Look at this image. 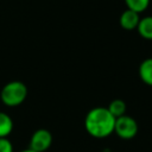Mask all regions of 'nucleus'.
I'll return each mask as SVG.
<instances>
[{"instance_id":"obj_3","label":"nucleus","mask_w":152,"mask_h":152,"mask_svg":"<svg viewBox=\"0 0 152 152\" xmlns=\"http://www.w3.org/2000/svg\"><path fill=\"white\" fill-rule=\"evenodd\" d=\"M114 133L121 139H132L138 133V122L127 114L116 118L114 124Z\"/></svg>"},{"instance_id":"obj_7","label":"nucleus","mask_w":152,"mask_h":152,"mask_svg":"<svg viewBox=\"0 0 152 152\" xmlns=\"http://www.w3.org/2000/svg\"><path fill=\"white\" fill-rule=\"evenodd\" d=\"M137 28H138L139 34L142 38L152 40V17L151 15L140 18Z\"/></svg>"},{"instance_id":"obj_5","label":"nucleus","mask_w":152,"mask_h":152,"mask_svg":"<svg viewBox=\"0 0 152 152\" xmlns=\"http://www.w3.org/2000/svg\"><path fill=\"white\" fill-rule=\"evenodd\" d=\"M139 20H140V17H139V13L134 12V11H131V10H126L122 12V14L120 15V25L122 28L125 30H134L137 28L138 24H139Z\"/></svg>"},{"instance_id":"obj_1","label":"nucleus","mask_w":152,"mask_h":152,"mask_svg":"<svg viewBox=\"0 0 152 152\" xmlns=\"http://www.w3.org/2000/svg\"><path fill=\"white\" fill-rule=\"evenodd\" d=\"M115 118L107 107H95L90 109L84 119V127L89 135L102 139L114 132Z\"/></svg>"},{"instance_id":"obj_6","label":"nucleus","mask_w":152,"mask_h":152,"mask_svg":"<svg viewBox=\"0 0 152 152\" xmlns=\"http://www.w3.org/2000/svg\"><path fill=\"white\" fill-rule=\"evenodd\" d=\"M139 76L145 84L152 86V57L146 58L140 63Z\"/></svg>"},{"instance_id":"obj_9","label":"nucleus","mask_w":152,"mask_h":152,"mask_svg":"<svg viewBox=\"0 0 152 152\" xmlns=\"http://www.w3.org/2000/svg\"><path fill=\"white\" fill-rule=\"evenodd\" d=\"M107 109H108V110L110 112V114L116 119V118H120V116H122V115L126 114L127 107H126V103H125L124 100H121V99H115V100H113V101L108 104Z\"/></svg>"},{"instance_id":"obj_8","label":"nucleus","mask_w":152,"mask_h":152,"mask_svg":"<svg viewBox=\"0 0 152 152\" xmlns=\"http://www.w3.org/2000/svg\"><path fill=\"white\" fill-rule=\"evenodd\" d=\"M13 129V120L12 118L4 113L0 112V138H7Z\"/></svg>"},{"instance_id":"obj_2","label":"nucleus","mask_w":152,"mask_h":152,"mask_svg":"<svg viewBox=\"0 0 152 152\" xmlns=\"http://www.w3.org/2000/svg\"><path fill=\"white\" fill-rule=\"evenodd\" d=\"M27 96V88L25 83L20 81H11L6 83L1 91L0 99L4 104L7 107H17L21 104Z\"/></svg>"},{"instance_id":"obj_10","label":"nucleus","mask_w":152,"mask_h":152,"mask_svg":"<svg viewBox=\"0 0 152 152\" xmlns=\"http://www.w3.org/2000/svg\"><path fill=\"white\" fill-rule=\"evenodd\" d=\"M125 4L128 10L134 11L137 13H141L148 7L150 0H125Z\"/></svg>"},{"instance_id":"obj_4","label":"nucleus","mask_w":152,"mask_h":152,"mask_svg":"<svg viewBox=\"0 0 152 152\" xmlns=\"http://www.w3.org/2000/svg\"><path fill=\"white\" fill-rule=\"evenodd\" d=\"M52 144V134L45 128H39L33 132L30 139L28 148L34 152H45Z\"/></svg>"},{"instance_id":"obj_12","label":"nucleus","mask_w":152,"mask_h":152,"mask_svg":"<svg viewBox=\"0 0 152 152\" xmlns=\"http://www.w3.org/2000/svg\"><path fill=\"white\" fill-rule=\"evenodd\" d=\"M20 152H34V151L31 150V148H26V150H23V151H20Z\"/></svg>"},{"instance_id":"obj_11","label":"nucleus","mask_w":152,"mask_h":152,"mask_svg":"<svg viewBox=\"0 0 152 152\" xmlns=\"http://www.w3.org/2000/svg\"><path fill=\"white\" fill-rule=\"evenodd\" d=\"M0 152H13L12 142L7 138H0Z\"/></svg>"}]
</instances>
